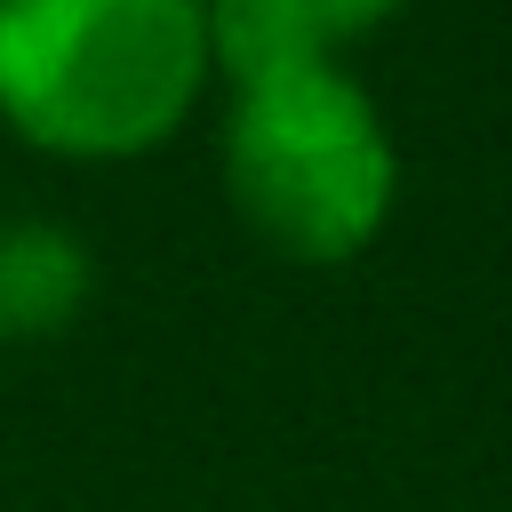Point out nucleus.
Listing matches in <instances>:
<instances>
[{"instance_id":"nucleus-3","label":"nucleus","mask_w":512,"mask_h":512,"mask_svg":"<svg viewBox=\"0 0 512 512\" xmlns=\"http://www.w3.org/2000/svg\"><path fill=\"white\" fill-rule=\"evenodd\" d=\"M88 304V248L48 216L0 224V336H56Z\"/></svg>"},{"instance_id":"nucleus-1","label":"nucleus","mask_w":512,"mask_h":512,"mask_svg":"<svg viewBox=\"0 0 512 512\" xmlns=\"http://www.w3.org/2000/svg\"><path fill=\"white\" fill-rule=\"evenodd\" d=\"M208 88L200 0H0V120L64 160H136Z\"/></svg>"},{"instance_id":"nucleus-5","label":"nucleus","mask_w":512,"mask_h":512,"mask_svg":"<svg viewBox=\"0 0 512 512\" xmlns=\"http://www.w3.org/2000/svg\"><path fill=\"white\" fill-rule=\"evenodd\" d=\"M304 8L320 16L328 40H360V32H376V24L400 16V0H304Z\"/></svg>"},{"instance_id":"nucleus-2","label":"nucleus","mask_w":512,"mask_h":512,"mask_svg":"<svg viewBox=\"0 0 512 512\" xmlns=\"http://www.w3.org/2000/svg\"><path fill=\"white\" fill-rule=\"evenodd\" d=\"M224 184H232V208L280 256L336 264L384 232L400 160L360 80H344L336 64H312V72L232 88Z\"/></svg>"},{"instance_id":"nucleus-4","label":"nucleus","mask_w":512,"mask_h":512,"mask_svg":"<svg viewBox=\"0 0 512 512\" xmlns=\"http://www.w3.org/2000/svg\"><path fill=\"white\" fill-rule=\"evenodd\" d=\"M200 24H208V72H224L232 88L312 72L336 48L304 0H200Z\"/></svg>"}]
</instances>
